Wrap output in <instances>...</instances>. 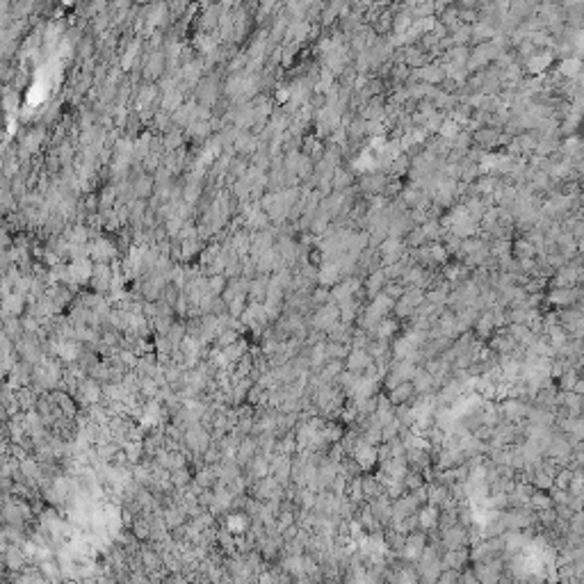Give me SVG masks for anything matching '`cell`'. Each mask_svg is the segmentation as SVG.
<instances>
[{
  "mask_svg": "<svg viewBox=\"0 0 584 584\" xmlns=\"http://www.w3.org/2000/svg\"><path fill=\"white\" fill-rule=\"evenodd\" d=\"M363 363H367V356H365V352H354L352 356H349V367H352V370H361V367H363Z\"/></svg>",
  "mask_w": 584,
  "mask_h": 584,
  "instance_id": "ffe728a7",
  "label": "cell"
},
{
  "mask_svg": "<svg viewBox=\"0 0 584 584\" xmlns=\"http://www.w3.org/2000/svg\"><path fill=\"white\" fill-rule=\"evenodd\" d=\"M87 238H89V231L85 226H75V228L69 231V244H89Z\"/></svg>",
  "mask_w": 584,
  "mask_h": 584,
  "instance_id": "30bf717a",
  "label": "cell"
},
{
  "mask_svg": "<svg viewBox=\"0 0 584 584\" xmlns=\"http://www.w3.org/2000/svg\"><path fill=\"white\" fill-rule=\"evenodd\" d=\"M71 158H73V148L69 144H64V146H60V160L64 162V165H69L71 162Z\"/></svg>",
  "mask_w": 584,
  "mask_h": 584,
  "instance_id": "7402d4cb",
  "label": "cell"
},
{
  "mask_svg": "<svg viewBox=\"0 0 584 584\" xmlns=\"http://www.w3.org/2000/svg\"><path fill=\"white\" fill-rule=\"evenodd\" d=\"M41 140H44V128H34V130H30V133L25 135V140H23V155L25 153H34L37 148H39Z\"/></svg>",
  "mask_w": 584,
  "mask_h": 584,
  "instance_id": "277c9868",
  "label": "cell"
},
{
  "mask_svg": "<svg viewBox=\"0 0 584 584\" xmlns=\"http://www.w3.org/2000/svg\"><path fill=\"white\" fill-rule=\"evenodd\" d=\"M21 306H23V297H21L19 292H14V294H7L5 297V311L21 313Z\"/></svg>",
  "mask_w": 584,
  "mask_h": 584,
  "instance_id": "4fadbf2b",
  "label": "cell"
},
{
  "mask_svg": "<svg viewBox=\"0 0 584 584\" xmlns=\"http://www.w3.org/2000/svg\"><path fill=\"white\" fill-rule=\"evenodd\" d=\"M425 240H427V235H425V231L420 228V231H413V233H411V240H409V244H411V246H415V244H422Z\"/></svg>",
  "mask_w": 584,
  "mask_h": 584,
  "instance_id": "603a6c76",
  "label": "cell"
},
{
  "mask_svg": "<svg viewBox=\"0 0 584 584\" xmlns=\"http://www.w3.org/2000/svg\"><path fill=\"white\" fill-rule=\"evenodd\" d=\"M336 319H338V311L336 308H329V306H324L322 311L315 315V324L319 326V329H329V326L336 324Z\"/></svg>",
  "mask_w": 584,
  "mask_h": 584,
  "instance_id": "5b68a950",
  "label": "cell"
},
{
  "mask_svg": "<svg viewBox=\"0 0 584 584\" xmlns=\"http://www.w3.org/2000/svg\"><path fill=\"white\" fill-rule=\"evenodd\" d=\"M219 16V7H208V14H203V21H201V25L203 27H215V19Z\"/></svg>",
  "mask_w": 584,
  "mask_h": 584,
  "instance_id": "ac0fdd59",
  "label": "cell"
},
{
  "mask_svg": "<svg viewBox=\"0 0 584 584\" xmlns=\"http://www.w3.org/2000/svg\"><path fill=\"white\" fill-rule=\"evenodd\" d=\"M137 50H140V41H133L130 48H128L126 53H123V57H121V69H123V71L133 67V60H135V55H137Z\"/></svg>",
  "mask_w": 584,
  "mask_h": 584,
  "instance_id": "7c38bea8",
  "label": "cell"
},
{
  "mask_svg": "<svg viewBox=\"0 0 584 584\" xmlns=\"http://www.w3.org/2000/svg\"><path fill=\"white\" fill-rule=\"evenodd\" d=\"M208 288H210V294H221L226 288V281L219 276V274H215L213 279L208 281Z\"/></svg>",
  "mask_w": 584,
  "mask_h": 584,
  "instance_id": "e0dca14e",
  "label": "cell"
},
{
  "mask_svg": "<svg viewBox=\"0 0 584 584\" xmlns=\"http://www.w3.org/2000/svg\"><path fill=\"white\" fill-rule=\"evenodd\" d=\"M94 267H96V265H92V258L73 260L71 265H69V274H71L73 286H75V283H87V281H92Z\"/></svg>",
  "mask_w": 584,
  "mask_h": 584,
  "instance_id": "6da1fadb",
  "label": "cell"
},
{
  "mask_svg": "<svg viewBox=\"0 0 584 584\" xmlns=\"http://www.w3.org/2000/svg\"><path fill=\"white\" fill-rule=\"evenodd\" d=\"M267 288H269V281H267V279H258V281H253L249 290H251V297H258L260 299L263 294H267Z\"/></svg>",
  "mask_w": 584,
  "mask_h": 584,
  "instance_id": "9a60e30c",
  "label": "cell"
},
{
  "mask_svg": "<svg viewBox=\"0 0 584 584\" xmlns=\"http://www.w3.org/2000/svg\"><path fill=\"white\" fill-rule=\"evenodd\" d=\"M158 96V89L153 85H144L140 89V105L144 107V105H148V103H153V98Z\"/></svg>",
  "mask_w": 584,
  "mask_h": 584,
  "instance_id": "5bb4252c",
  "label": "cell"
},
{
  "mask_svg": "<svg viewBox=\"0 0 584 584\" xmlns=\"http://www.w3.org/2000/svg\"><path fill=\"white\" fill-rule=\"evenodd\" d=\"M384 283H386V272L384 269H377V272H372L370 276H367V281H365V290L374 297L379 290H384Z\"/></svg>",
  "mask_w": 584,
  "mask_h": 584,
  "instance_id": "8992f818",
  "label": "cell"
},
{
  "mask_svg": "<svg viewBox=\"0 0 584 584\" xmlns=\"http://www.w3.org/2000/svg\"><path fill=\"white\" fill-rule=\"evenodd\" d=\"M162 71H165V55H153L146 60V75L148 78H158Z\"/></svg>",
  "mask_w": 584,
  "mask_h": 584,
  "instance_id": "ba28073f",
  "label": "cell"
},
{
  "mask_svg": "<svg viewBox=\"0 0 584 584\" xmlns=\"http://www.w3.org/2000/svg\"><path fill=\"white\" fill-rule=\"evenodd\" d=\"M114 244L107 238H96L94 242H89V258L98 260L103 265H107V260L114 256Z\"/></svg>",
  "mask_w": 584,
  "mask_h": 584,
  "instance_id": "7a4b0ae2",
  "label": "cell"
},
{
  "mask_svg": "<svg viewBox=\"0 0 584 584\" xmlns=\"http://www.w3.org/2000/svg\"><path fill=\"white\" fill-rule=\"evenodd\" d=\"M180 142H183L180 133H169V135L165 137V142H162V144H165V148L173 151V148H178V146H180Z\"/></svg>",
  "mask_w": 584,
  "mask_h": 584,
  "instance_id": "44dd1931",
  "label": "cell"
},
{
  "mask_svg": "<svg viewBox=\"0 0 584 584\" xmlns=\"http://www.w3.org/2000/svg\"><path fill=\"white\" fill-rule=\"evenodd\" d=\"M190 133H192L194 137H206V135L210 133V123H208V121H196V123L190 126Z\"/></svg>",
  "mask_w": 584,
  "mask_h": 584,
  "instance_id": "2e32d148",
  "label": "cell"
},
{
  "mask_svg": "<svg viewBox=\"0 0 584 584\" xmlns=\"http://www.w3.org/2000/svg\"><path fill=\"white\" fill-rule=\"evenodd\" d=\"M411 392H413V388L409 384H404V386H399V388H395L390 397H392V402H399V399L404 402V399H409V395H411Z\"/></svg>",
  "mask_w": 584,
  "mask_h": 584,
  "instance_id": "d6986e66",
  "label": "cell"
},
{
  "mask_svg": "<svg viewBox=\"0 0 584 584\" xmlns=\"http://www.w3.org/2000/svg\"><path fill=\"white\" fill-rule=\"evenodd\" d=\"M472 140L477 142L479 146L488 148V146H493L495 142H498V133H495L493 128H482V130H477V133L472 135Z\"/></svg>",
  "mask_w": 584,
  "mask_h": 584,
  "instance_id": "52a82bcc",
  "label": "cell"
},
{
  "mask_svg": "<svg viewBox=\"0 0 584 584\" xmlns=\"http://www.w3.org/2000/svg\"><path fill=\"white\" fill-rule=\"evenodd\" d=\"M333 294L331 292H326V290H317L315 292V297H313V301H317V304H324V301H329Z\"/></svg>",
  "mask_w": 584,
  "mask_h": 584,
  "instance_id": "cb8c5ba5",
  "label": "cell"
},
{
  "mask_svg": "<svg viewBox=\"0 0 584 584\" xmlns=\"http://www.w3.org/2000/svg\"><path fill=\"white\" fill-rule=\"evenodd\" d=\"M333 180H336V187H345V185H349V176H347V173H342V171L336 173V178H333Z\"/></svg>",
  "mask_w": 584,
  "mask_h": 584,
  "instance_id": "d4e9b609",
  "label": "cell"
},
{
  "mask_svg": "<svg viewBox=\"0 0 584 584\" xmlns=\"http://www.w3.org/2000/svg\"><path fill=\"white\" fill-rule=\"evenodd\" d=\"M151 190H153V178H151V176H140V178L135 180V185H133L135 196L144 199V196H148V194H151Z\"/></svg>",
  "mask_w": 584,
  "mask_h": 584,
  "instance_id": "9c48e42d",
  "label": "cell"
},
{
  "mask_svg": "<svg viewBox=\"0 0 584 584\" xmlns=\"http://www.w3.org/2000/svg\"><path fill=\"white\" fill-rule=\"evenodd\" d=\"M112 279L114 274L112 269H110V265H103V263H96V267H94V276H92V290L96 292H105L112 288Z\"/></svg>",
  "mask_w": 584,
  "mask_h": 584,
  "instance_id": "3957f363",
  "label": "cell"
},
{
  "mask_svg": "<svg viewBox=\"0 0 584 584\" xmlns=\"http://www.w3.org/2000/svg\"><path fill=\"white\" fill-rule=\"evenodd\" d=\"M235 148H238V151H242V153H249V151H253V148H256V140H253L251 135L240 133L238 137H235Z\"/></svg>",
  "mask_w": 584,
  "mask_h": 584,
  "instance_id": "8fae6325",
  "label": "cell"
}]
</instances>
